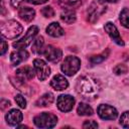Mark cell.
<instances>
[{
    "label": "cell",
    "mask_w": 129,
    "mask_h": 129,
    "mask_svg": "<svg viewBox=\"0 0 129 129\" xmlns=\"http://www.w3.org/2000/svg\"><path fill=\"white\" fill-rule=\"evenodd\" d=\"M77 93L88 101H93L98 98L101 92V86L97 79L91 76H82L76 84Z\"/></svg>",
    "instance_id": "6da1fadb"
},
{
    "label": "cell",
    "mask_w": 129,
    "mask_h": 129,
    "mask_svg": "<svg viewBox=\"0 0 129 129\" xmlns=\"http://www.w3.org/2000/svg\"><path fill=\"white\" fill-rule=\"evenodd\" d=\"M0 29L3 37L7 39H14L21 34L23 27L16 20H7L1 22Z\"/></svg>",
    "instance_id": "7a4b0ae2"
},
{
    "label": "cell",
    "mask_w": 129,
    "mask_h": 129,
    "mask_svg": "<svg viewBox=\"0 0 129 129\" xmlns=\"http://www.w3.org/2000/svg\"><path fill=\"white\" fill-rule=\"evenodd\" d=\"M33 123L38 128H52L57 123V117L52 113L43 112L34 117Z\"/></svg>",
    "instance_id": "3957f363"
},
{
    "label": "cell",
    "mask_w": 129,
    "mask_h": 129,
    "mask_svg": "<svg viewBox=\"0 0 129 129\" xmlns=\"http://www.w3.org/2000/svg\"><path fill=\"white\" fill-rule=\"evenodd\" d=\"M80 67H81V60L77 56L69 55L64 58L60 69L64 75L72 77L80 70Z\"/></svg>",
    "instance_id": "277c9868"
},
{
    "label": "cell",
    "mask_w": 129,
    "mask_h": 129,
    "mask_svg": "<svg viewBox=\"0 0 129 129\" xmlns=\"http://www.w3.org/2000/svg\"><path fill=\"white\" fill-rule=\"evenodd\" d=\"M37 32H38V27L37 26H35V25L30 26L28 28L27 32L25 33V35L21 39L13 42V47L18 48V49H23V48L27 47L32 42V40L34 39V37L37 34Z\"/></svg>",
    "instance_id": "5b68a950"
},
{
    "label": "cell",
    "mask_w": 129,
    "mask_h": 129,
    "mask_svg": "<svg viewBox=\"0 0 129 129\" xmlns=\"http://www.w3.org/2000/svg\"><path fill=\"white\" fill-rule=\"evenodd\" d=\"M33 68L39 81H44L50 75V68L44 60L40 58H35L33 60Z\"/></svg>",
    "instance_id": "8992f818"
},
{
    "label": "cell",
    "mask_w": 129,
    "mask_h": 129,
    "mask_svg": "<svg viewBox=\"0 0 129 129\" xmlns=\"http://www.w3.org/2000/svg\"><path fill=\"white\" fill-rule=\"evenodd\" d=\"M98 115L103 120H115L118 116V111L110 105L102 104L97 109Z\"/></svg>",
    "instance_id": "52a82bcc"
},
{
    "label": "cell",
    "mask_w": 129,
    "mask_h": 129,
    "mask_svg": "<svg viewBox=\"0 0 129 129\" xmlns=\"http://www.w3.org/2000/svg\"><path fill=\"white\" fill-rule=\"evenodd\" d=\"M106 11V6L103 5V2H94L90 6L88 10V20L92 23H94L96 20H98L99 16L103 14Z\"/></svg>",
    "instance_id": "ba28073f"
},
{
    "label": "cell",
    "mask_w": 129,
    "mask_h": 129,
    "mask_svg": "<svg viewBox=\"0 0 129 129\" xmlns=\"http://www.w3.org/2000/svg\"><path fill=\"white\" fill-rule=\"evenodd\" d=\"M41 53L44 54L45 58H46L48 61L54 62V63H55V62H58V61L60 60L61 56H62V51H61V49H59V48H57V47H54V46H52V45H47V46H45V47L42 49Z\"/></svg>",
    "instance_id": "9c48e42d"
},
{
    "label": "cell",
    "mask_w": 129,
    "mask_h": 129,
    "mask_svg": "<svg viewBox=\"0 0 129 129\" xmlns=\"http://www.w3.org/2000/svg\"><path fill=\"white\" fill-rule=\"evenodd\" d=\"M56 106L61 112H69L75 106V99L70 95H60L57 98Z\"/></svg>",
    "instance_id": "30bf717a"
},
{
    "label": "cell",
    "mask_w": 129,
    "mask_h": 129,
    "mask_svg": "<svg viewBox=\"0 0 129 129\" xmlns=\"http://www.w3.org/2000/svg\"><path fill=\"white\" fill-rule=\"evenodd\" d=\"M35 75V70L32 69L31 67H22L19 68L16 71V77L20 82H26V81H30L33 79Z\"/></svg>",
    "instance_id": "8fae6325"
},
{
    "label": "cell",
    "mask_w": 129,
    "mask_h": 129,
    "mask_svg": "<svg viewBox=\"0 0 129 129\" xmlns=\"http://www.w3.org/2000/svg\"><path fill=\"white\" fill-rule=\"evenodd\" d=\"M104 28H105V31L108 33V35H109L118 45H122V46L124 45V41L122 40V38H121V36H120V34H119V32H118L117 27H116L112 22H107V23L105 24Z\"/></svg>",
    "instance_id": "7c38bea8"
},
{
    "label": "cell",
    "mask_w": 129,
    "mask_h": 129,
    "mask_svg": "<svg viewBox=\"0 0 129 129\" xmlns=\"http://www.w3.org/2000/svg\"><path fill=\"white\" fill-rule=\"evenodd\" d=\"M22 118H23L22 113L16 109L10 110L5 116L6 122L11 126H18V124L22 121Z\"/></svg>",
    "instance_id": "4fadbf2b"
},
{
    "label": "cell",
    "mask_w": 129,
    "mask_h": 129,
    "mask_svg": "<svg viewBox=\"0 0 129 129\" xmlns=\"http://www.w3.org/2000/svg\"><path fill=\"white\" fill-rule=\"evenodd\" d=\"M29 56V53L25 50V49H18L16 51H12L10 54V60L12 66L16 67L18 66L20 62L26 60Z\"/></svg>",
    "instance_id": "5bb4252c"
},
{
    "label": "cell",
    "mask_w": 129,
    "mask_h": 129,
    "mask_svg": "<svg viewBox=\"0 0 129 129\" xmlns=\"http://www.w3.org/2000/svg\"><path fill=\"white\" fill-rule=\"evenodd\" d=\"M50 86L55 91H62V90H66L69 87V82L63 76L55 75L52 78V80L50 81Z\"/></svg>",
    "instance_id": "9a60e30c"
},
{
    "label": "cell",
    "mask_w": 129,
    "mask_h": 129,
    "mask_svg": "<svg viewBox=\"0 0 129 129\" xmlns=\"http://www.w3.org/2000/svg\"><path fill=\"white\" fill-rule=\"evenodd\" d=\"M46 33L52 37H59L64 34V30L57 22H51L46 27Z\"/></svg>",
    "instance_id": "2e32d148"
},
{
    "label": "cell",
    "mask_w": 129,
    "mask_h": 129,
    "mask_svg": "<svg viewBox=\"0 0 129 129\" xmlns=\"http://www.w3.org/2000/svg\"><path fill=\"white\" fill-rule=\"evenodd\" d=\"M18 15H19V17H20L23 21H25V22H30V21L34 18V16H35V11H34V9H32V8H30V7H24V6H22V7L19 9Z\"/></svg>",
    "instance_id": "e0dca14e"
},
{
    "label": "cell",
    "mask_w": 129,
    "mask_h": 129,
    "mask_svg": "<svg viewBox=\"0 0 129 129\" xmlns=\"http://www.w3.org/2000/svg\"><path fill=\"white\" fill-rule=\"evenodd\" d=\"M53 101H54L53 95L51 93H46L37 99L35 105L37 107H46V106H49L50 104H52Z\"/></svg>",
    "instance_id": "ac0fdd59"
},
{
    "label": "cell",
    "mask_w": 129,
    "mask_h": 129,
    "mask_svg": "<svg viewBox=\"0 0 129 129\" xmlns=\"http://www.w3.org/2000/svg\"><path fill=\"white\" fill-rule=\"evenodd\" d=\"M60 19L68 23V24H72L76 21L77 19V16H76V12L73 10V9H66L64 11L61 12L60 14Z\"/></svg>",
    "instance_id": "d6986e66"
},
{
    "label": "cell",
    "mask_w": 129,
    "mask_h": 129,
    "mask_svg": "<svg viewBox=\"0 0 129 129\" xmlns=\"http://www.w3.org/2000/svg\"><path fill=\"white\" fill-rule=\"evenodd\" d=\"M77 112L80 116H91L93 115V109L91 106H89L86 103H80L77 109Z\"/></svg>",
    "instance_id": "ffe728a7"
},
{
    "label": "cell",
    "mask_w": 129,
    "mask_h": 129,
    "mask_svg": "<svg viewBox=\"0 0 129 129\" xmlns=\"http://www.w3.org/2000/svg\"><path fill=\"white\" fill-rule=\"evenodd\" d=\"M58 4L62 7H64L66 9H73V8H77L82 4L81 0H57Z\"/></svg>",
    "instance_id": "44dd1931"
},
{
    "label": "cell",
    "mask_w": 129,
    "mask_h": 129,
    "mask_svg": "<svg viewBox=\"0 0 129 129\" xmlns=\"http://www.w3.org/2000/svg\"><path fill=\"white\" fill-rule=\"evenodd\" d=\"M43 37L42 36H38L36 37L35 40H33V44H32V51L35 53H41L42 51V46H43Z\"/></svg>",
    "instance_id": "7402d4cb"
},
{
    "label": "cell",
    "mask_w": 129,
    "mask_h": 129,
    "mask_svg": "<svg viewBox=\"0 0 129 129\" xmlns=\"http://www.w3.org/2000/svg\"><path fill=\"white\" fill-rule=\"evenodd\" d=\"M120 22L124 27L129 28V8H124L121 11V13H120Z\"/></svg>",
    "instance_id": "603a6c76"
},
{
    "label": "cell",
    "mask_w": 129,
    "mask_h": 129,
    "mask_svg": "<svg viewBox=\"0 0 129 129\" xmlns=\"http://www.w3.org/2000/svg\"><path fill=\"white\" fill-rule=\"evenodd\" d=\"M108 53H109V50L107 49V50H106V52H103V53H101V54H98V55H94V56H92V57L90 58L91 63H92V64H97V63L102 62L104 59H106V58H107Z\"/></svg>",
    "instance_id": "cb8c5ba5"
},
{
    "label": "cell",
    "mask_w": 129,
    "mask_h": 129,
    "mask_svg": "<svg viewBox=\"0 0 129 129\" xmlns=\"http://www.w3.org/2000/svg\"><path fill=\"white\" fill-rule=\"evenodd\" d=\"M120 125L124 128H129V111L124 112L121 117H120V121H119Z\"/></svg>",
    "instance_id": "d4e9b609"
},
{
    "label": "cell",
    "mask_w": 129,
    "mask_h": 129,
    "mask_svg": "<svg viewBox=\"0 0 129 129\" xmlns=\"http://www.w3.org/2000/svg\"><path fill=\"white\" fill-rule=\"evenodd\" d=\"M128 71V68L126 64H123V63H120V64H117L114 69H113V72L116 74V75H124L126 74Z\"/></svg>",
    "instance_id": "484cf974"
},
{
    "label": "cell",
    "mask_w": 129,
    "mask_h": 129,
    "mask_svg": "<svg viewBox=\"0 0 129 129\" xmlns=\"http://www.w3.org/2000/svg\"><path fill=\"white\" fill-rule=\"evenodd\" d=\"M41 14L46 17V18H50V17H53L54 16V10L50 7V6H45L41 9Z\"/></svg>",
    "instance_id": "4316f807"
},
{
    "label": "cell",
    "mask_w": 129,
    "mask_h": 129,
    "mask_svg": "<svg viewBox=\"0 0 129 129\" xmlns=\"http://www.w3.org/2000/svg\"><path fill=\"white\" fill-rule=\"evenodd\" d=\"M15 102L17 103V105L20 108H22V109L26 108V100L24 99V97L22 95H16L15 96Z\"/></svg>",
    "instance_id": "83f0119b"
},
{
    "label": "cell",
    "mask_w": 129,
    "mask_h": 129,
    "mask_svg": "<svg viewBox=\"0 0 129 129\" xmlns=\"http://www.w3.org/2000/svg\"><path fill=\"white\" fill-rule=\"evenodd\" d=\"M83 128L89 129V128H98V123L95 122L94 120H87L83 124Z\"/></svg>",
    "instance_id": "f1b7e54d"
},
{
    "label": "cell",
    "mask_w": 129,
    "mask_h": 129,
    "mask_svg": "<svg viewBox=\"0 0 129 129\" xmlns=\"http://www.w3.org/2000/svg\"><path fill=\"white\" fill-rule=\"evenodd\" d=\"M26 1H28V0H10V3H11V6L12 7L18 8V7L22 6V4L25 3Z\"/></svg>",
    "instance_id": "f546056e"
},
{
    "label": "cell",
    "mask_w": 129,
    "mask_h": 129,
    "mask_svg": "<svg viewBox=\"0 0 129 129\" xmlns=\"http://www.w3.org/2000/svg\"><path fill=\"white\" fill-rule=\"evenodd\" d=\"M7 48H8V44L6 43V41L5 40H1V50H0V53H1V55H3L5 52H6V50H7Z\"/></svg>",
    "instance_id": "4dcf8cb0"
},
{
    "label": "cell",
    "mask_w": 129,
    "mask_h": 129,
    "mask_svg": "<svg viewBox=\"0 0 129 129\" xmlns=\"http://www.w3.org/2000/svg\"><path fill=\"white\" fill-rule=\"evenodd\" d=\"M48 0H28L27 2L31 3V4H34V5H39V4H43V3H46Z\"/></svg>",
    "instance_id": "1f68e13d"
},
{
    "label": "cell",
    "mask_w": 129,
    "mask_h": 129,
    "mask_svg": "<svg viewBox=\"0 0 129 129\" xmlns=\"http://www.w3.org/2000/svg\"><path fill=\"white\" fill-rule=\"evenodd\" d=\"M1 110H4L6 107H9L10 106V102L9 101H6V100H1Z\"/></svg>",
    "instance_id": "d6a6232c"
},
{
    "label": "cell",
    "mask_w": 129,
    "mask_h": 129,
    "mask_svg": "<svg viewBox=\"0 0 129 129\" xmlns=\"http://www.w3.org/2000/svg\"><path fill=\"white\" fill-rule=\"evenodd\" d=\"M101 2H109V3H115V2H117L118 0H100Z\"/></svg>",
    "instance_id": "836d02e7"
}]
</instances>
